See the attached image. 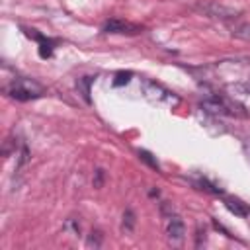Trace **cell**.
Masks as SVG:
<instances>
[{"label":"cell","mask_w":250,"mask_h":250,"mask_svg":"<svg viewBox=\"0 0 250 250\" xmlns=\"http://www.w3.org/2000/svg\"><path fill=\"white\" fill-rule=\"evenodd\" d=\"M4 92L18 100V102H27V100H35L43 94V86L39 82H35L33 78H23V76H18L14 78L8 86H4Z\"/></svg>","instance_id":"obj_1"},{"label":"cell","mask_w":250,"mask_h":250,"mask_svg":"<svg viewBox=\"0 0 250 250\" xmlns=\"http://www.w3.org/2000/svg\"><path fill=\"white\" fill-rule=\"evenodd\" d=\"M199 105H201L203 111L213 113V115H242V111H240L242 107L236 102H232L225 96H219V94L205 96Z\"/></svg>","instance_id":"obj_2"},{"label":"cell","mask_w":250,"mask_h":250,"mask_svg":"<svg viewBox=\"0 0 250 250\" xmlns=\"http://www.w3.org/2000/svg\"><path fill=\"white\" fill-rule=\"evenodd\" d=\"M143 92H145V98H146L148 102L156 104V105L174 107V105H178V102H180L174 92H170L168 88H164V86L158 84V82H150V80L143 82Z\"/></svg>","instance_id":"obj_3"},{"label":"cell","mask_w":250,"mask_h":250,"mask_svg":"<svg viewBox=\"0 0 250 250\" xmlns=\"http://www.w3.org/2000/svg\"><path fill=\"white\" fill-rule=\"evenodd\" d=\"M195 12H199L201 16H207V18H213V20H223V21H232L240 16L238 10L234 8H229L225 4H219V2H199L193 6Z\"/></svg>","instance_id":"obj_4"},{"label":"cell","mask_w":250,"mask_h":250,"mask_svg":"<svg viewBox=\"0 0 250 250\" xmlns=\"http://www.w3.org/2000/svg\"><path fill=\"white\" fill-rule=\"evenodd\" d=\"M162 211L166 215V236L170 242H182L184 236H186V227H184V221L180 219V215H176L174 211H168V205H162Z\"/></svg>","instance_id":"obj_5"},{"label":"cell","mask_w":250,"mask_h":250,"mask_svg":"<svg viewBox=\"0 0 250 250\" xmlns=\"http://www.w3.org/2000/svg\"><path fill=\"white\" fill-rule=\"evenodd\" d=\"M104 33H119V35H137L143 31V25L139 23H133V21H127V20H119V18H113V20H107L102 27Z\"/></svg>","instance_id":"obj_6"},{"label":"cell","mask_w":250,"mask_h":250,"mask_svg":"<svg viewBox=\"0 0 250 250\" xmlns=\"http://www.w3.org/2000/svg\"><path fill=\"white\" fill-rule=\"evenodd\" d=\"M230 35H232L234 39H240V41H248V43H250V21L232 23V25H230Z\"/></svg>","instance_id":"obj_7"},{"label":"cell","mask_w":250,"mask_h":250,"mask_svg":"<svg viewBox=\"0 0 250 250\" xmlns=\"http://www.w3.org/2000/svg\"><path fill=\"white\" fill-rule=\"evenodd\" d=\"M225 205H227V209L230 211V213H234V215H238V217H244L248 211H246V207L238 201V199H232V197H227L225 199Z\"/></svg>","instance_id":"obj_8"},{"label":"cell","mask_w":250,"mask_h":250,"mask_svg":"<svg viewBox=\"0 0 250 250\" xmlns=\"http://www.w3.org/2000/svg\"><path fill=\"white\" fill-rule=\"evenodd\" d=\"M133 227H135V215H133V211H131V209H127V211L123 213L121 229H123V232H131V230H133Z\"/></svg>","instance_id":"obj_9"},{"label":"cell","mask_w":250,"mask_h":250,"mask_svg":"<svg viewBox=\"0 0 250 250\" xmlns=\"http://www.w3.org/2000/svg\"><path fill=\"white\" fill-rule=\"evenodd\" d=\"M92 82V78L90 76H84V78H80L78 82H76V86H82V96L86 98V100H90L88 98V94H90V88H88V84Z\"/></svg>","instance_id":"obj_10"},{"label":"cell","mask_w":250,"mask_h":250,"mask_svg":"<svg viewBox=\"0 0 250 250\" xmlns=\"http://www.w3.org/2000/svg\"><path fill=\"white\" fill-rule=\"evenodd\" d=\"M139 156H141V160H145L146 164H150L152 168H156V170H158V162L152 158V154H150V152H146V150H139Z\"/></svg>","instance_id":"obj_11"},{"label":"cell","mask_w":250,"mask_h":250,"mask_svg":"<svg viewBox=\"0 0 250 250\" xmlns=\"http://www.w3.org/2000/svg\"><path fill=\"white\" fill-rule=\"evenodd\" d=\"M129 76H131V72H119L115 78L117 80H113V86H121V84H127L129 82Z\"/></svg>","instance_id":"obj_12"},{"label":"cell","mask_w":250,"mask_h":250,"mask_svg":"<svg viewBox=\"0 0 250 250\" xmlns=\"http://www.w3.org/2000/svg\"><path fill=\"white\" fill-rule=\"evenodd\" d=\"M102 178H104V172H102V170H98V180L94 182V186H96V188H100V186H102Z\"/></svg>","instance_id":"obj_13"}]
</instances>
